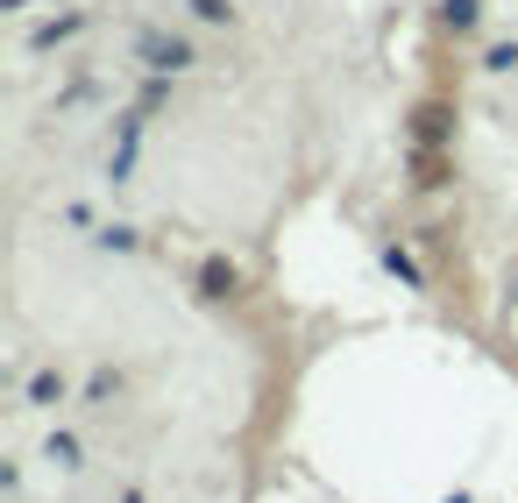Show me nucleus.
I'll use <instances>...</instances> for the list:
<instances>
[{"label": "nucleus", "instance_id": "obj_1", "mask_svg": "<svg viewBox=\"0 0 518 503\" xmlns=\"http://www.w3.org/2000/svg\"><path fill=\"white\" fill-rule=\"evenodd\" d=\"M135 50H142V64H150V71H164V78H178L185 64H199L185 36H157V29H142V36H135Z\"/></svg>", "mask_w": 518, "mask_h": 503}, {"label": "nucleus", "instance_id": "obj_2", "mask_svg": "<svg viewBox=\"0 0 518 503\" xmlns=\"http://www.w3.org/2000/svg\"><path fill=\"white\" fill-rule=\"evenodd\" d=\"M142 128H150V107H135V114H121V135H114V185H128V171H135V149H142Z\"/></svg>", "mask_w": 518, "mask_h": 503}, {"label": "nucleus", "instance_id": "obj_3", "mask_svg": "<svg viewBox=\"0 0 518 503\" xmlns=\"http://www.w3.org/2000/svg\"><path fill=\"white\" fill-rule=\"evenodd\" d=\"M22 397H29L36 411H57V404H71V376H64V369H36V376L22 383Z\"/></svg>", "mask_w": 518, "mask_h": 503}, {"label": "nucleus", "instance_id": "obj_4", "mask_svg": "<svg viewBox=\"0 0 518 503\" xmlns=\"http://www.w3.org/2000/svg\"><path fill=\"white\" fill-rule=\"evenodd\" d=\"M235 291H242V270H235L228 256H206V263H199V298L220 305V298H235Z\"/></svg>", "mask_w": 518, "mask_h": 503}, {"label": "nucleus", "instance_id": "obj_5", "mask_svg": "<svg viewBox=\"0 0 518 503\" xmlns=\"http://www.w3.org/2000/svg\"><path fill=\"white\" fill-rule=\"evenodd\" d=\"M412 135H419V142H448V135H455V114H448V107H419V114H412Z\"/></svg>", "mask_w": 518, "mask_h": 503}, {"label": "nucleus", "instance_id": "obj_6", "mask_svg": "<svg viewBox=\"0 0 518 503\" xmlns=\"http://www.w3.org/2000/svg\"><path fill=\"white\" fill-rule=\"evenodd\" d=\"M440 22H448L455 36H469V29L483 22V0H440Z\"/></svg>", "mask_w": 518, "mask_h": 503}, {"label": "nucleus", "instance_id": "obj_7", "mask_svg": "<svg viewBox=\"0 0 518 503\" xmlns=\"http://www.w3.org/2000/svg\"><path fill=\"white\" fill-rule=\"evenodd\" d=\"M86 29V15H57V22H43L36 36H29V50H50V43H64V36H79Z\"/></svg>", "mask_w": 518, "mask_h": 503}, {"label": "nucleus", "instance_id": "obj_8", "mask_svg": "<svg viewBox=\"0 0 518 503\" xmlns=\"http://www.w3.org/2000/svg\"><path fill=\"white\" fill-rule=\"evenodd\" d=\"M114 390H121V369H114V362H100V369L86 376V404H107Z\"/></svg>", "mask_w": 518, "mask_h": 503}, {"label": "nucleus", "instance_id": "obj_9", "mask_svg": "<svg viewBox=\"0 0 518 503\" xmlns=\"http://www.w3.org/2000/svg\"><path fill=\"white\" fill-rule=\"evenodd\" d=\"M43 454H50L57 468H79V461H86V447H79V433H50V447H43Z\"/></svg>", "mask_w": 518, "mask_h": 503}, {"label": "nucleus", "instance_id": "obj_10", "mask_svg": "<svg viewBox=\"0 0 518 503\" xmlns=\"http://www.w3.org/2000/svg\"><path fill=\"white\" fill-rule=\"evenodd\" d=\"M185 8H192L206 29H228V22H235V0H185Z\"/></svg>", "mask_w": 518, "mask_h": 503}, {"label": "nucleus", "instance_id": "obj_11", "mask_svg": "<svg viewBox=\"0 0 518 503\" xmlns=\"http://www.w3.org/2000/svg\"><path fill=\"white\" fill-rule=\"evenodd\" d=\"M384 263H391V270H398V277H405V284H412V291H419V284H426V277H419V263H412V256H405V248H398V241H384Z\"/></svg>", "mask_w": 518, "mask_h": 503}, {"label": "nucleus", "instance_id": "obj_12", "mask_svg": "<svg viewBox=\"0 0 518 503\" xmlns=\"http://www.w3.org/2000/svg\"><path fill=\"white\" fill-rule=\"evenodd\" d=\"M93 241H100V248H121V256H128V248H135V227H121V220H114V227H100Z\"/></svg>", "mask_w": 518, "mask_h": 503}, {"label": "nucleus", "instance_id": "obj_13", "mask_svg": "<svg viewBox=\"0 0 518 503\" xmlns=\"http://www.w3.org/2000/svg\"><path fill=\"white\" fill-rule=\"evenodd\" d=\"M511 64H518V43H497V50L483 57V71H511Z\"/></svg>", "mask_w": 518, "mask_h": 503}, {"label": "nucleus", "instance_id": "obj_14", "mask_svg": "<svg viewBox=\"0 0 518 503\" xmlns=\"http://www.w3.org/2000/svg\"><path fill=\"white\" fill-rule=\"evenodd\" d=\"M121 503H150V496H142V489H121Z\"/></svg>", "mask_w": 518, "mask_h": 503}]
</instances>
